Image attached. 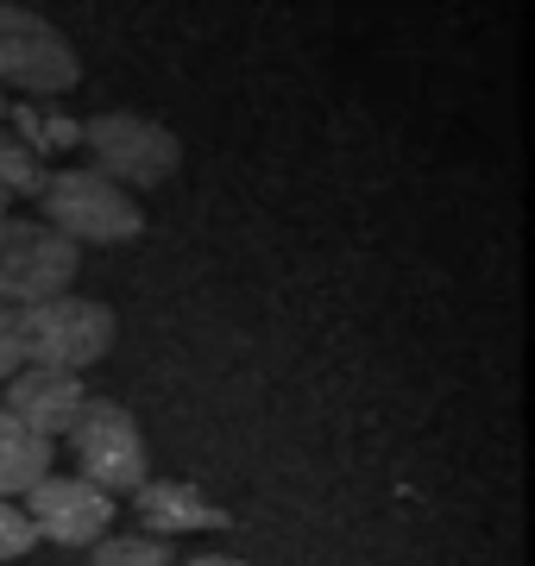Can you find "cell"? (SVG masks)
Instances as JSON below:
<instances>
[{
    "label": "cell",
    "mask_w": 535,
    "mask_h": 566,
    "mask_svg": "<svg viewBox=\"0 0 535 566\" xmlns=\"http://www.w3.org/2000/svg\"><path fill=\"white\" fill-rule=\"evenodd\" d=\"M39 208H44V227L63 233L76 252L83 245H120L145 233V214L133 202V189H114L95 170H51L39 189Z\"/></svg>",
    "instance_id": "obj_1"
},
{
    "label": "cell",
    "mask_w": 535,
    "mask_h": 566,
    "mask_svg": "<svg viewBox=\"0 0 535 566\" xmlns=\"http://www.w3.org/2000/svg\"><path fill=\"white\" fill-rule=\"evenodd\" d=\"M83 82V57L44 13L0 7V88H20L25 102H57Z\"/></svg>",
    "instance_id": "obj_2"
},
{
    "label": "cell",
    "mask_w": 535,
    "mask_h": 566,
    "mask_svg": "<svg viewBox=\"0 0 535 566\" xmlns=\"http://www.w3.org/2000/svg\"><path fill=\"white\" fill-rule=\"evenodd\" d=\"M20 346L25 365H44V371H83L114 346V308L88 303V296H51V303L20 308Z\"/></svg>",
    "instance_id": "obj_3"
},
{
    "label": "cell",
    "mask_w": 535,
    "mask_h": 566,
    "mask_svg": "<svg viewBox=\"0 0 535 566\" xmlns=\"http://www.w3.org/2000/svg\"><path fill=\"white\" fill-rule=\"evenodd\" d=\"M83 145L95 158V177H107L114 189H126V182L133 189H158L177 170V158H183L177 133L145 120V114H95V120H83Z\"/></svg>",
    "instance_id": "obj_4"
},
{
    "label": "cell",
    "mask_w": 535,
    "mask_h": 566,
    "mask_svg": "<svg viewBox=\"0 0 535 566\" xmlns=\"http://www.w3.org/2000/svg\"><path fill=\"white\" fill-rule=\"evenodd\" d=\"M76 259L83 252L44 221L0 214V308H32L63 296L70 277H76Z\"/></svg>",
    "instance_id": "obj_5"
},
{
    "label": "cell",
    "mask_w": 535,
    "mask_h": 566,
    "mask_svg": "<svg viewBox=\"0 0 535 566\" xmlns=\"http://www.w3.org/2000/svg\"><path fill=\"white\" fill-rule=\"evenodd\" d=\"M70 447H76V479H88L107 497L145 485V434L133 409L107 403V397L83 403V416L70 422Z\"/></svg>",
    "instance_id": "obj_6"
},
{
    "label": "cell",
    "mask_w": 535,
    "mask_h": 566,
    "mask_svg": "<svg viewBox=\"0 0 535 566\" xmlns=\"http://www.w3.org/2000/svg\"><path fill=\"white\" fill-rule=\"evenodd\" d=\"M25 523L57 547H88L102 542V528H114V497L88 479H39L25 491Z\"/></svg>",
    "instance_id": "obj_7"
},
{
    "label": "cell",
    "mask_w": 535,
    "mask_h": 566,
    "mask_svg": "<svg viewBox=\"0 0 535 566\" xmlns=\"http://www.w3.org/2000/svg\"><path fill=\"white\" fill-rule=\"evenodd\" d=\"M83 378H70V371H44V365H20L13 378H7V416L44 441H57L70 434V422L83 416Z\"/></svg>",
    "instance_id": "obj_8"
},
{
    "label": "cell",
    "mask_w": 535,
    "mask_h": 566,
    "mask_svg": "<svg viewBox=\"0 0 535 566\" xmlns=\"http://www.w3.org/2000/svg\"><path fill=\"white\" fill-rule=\"evenodd\" d=\"M133 504H139L145 528H151V542H165V535H196V528H227V510L208 504L189 479H145V485L133 491Z\"/></svg>",
    "instance_id": "obj_9"
},
{
    "label": "cell",
    "mask_w": 535,
    "mask_h": 566,
    "mask_svg": "<svg viewBox=\"0 0 535 566\" xmlns=\"http://www.w3.org/2000/svg\"><path fill=\"white\" fill-rule=\"evenodd\" d=\"M51 453H57V447L44 441V434L20 428L7 409H0V497H7V504L25 497L39 479H51Z\"/></svg>",
    "instance_id": "obj_10"
},
{
    "label": "cell",
    "mask_w": 535,
    "mask_h": 566,
    "mask_svg": "<svg viewBox=\"0 0 535 566\" xmlns=\"http://www.w3.org/2000/svg\"><path fill=\"white\" fill-rule=\"evenodd\" d=\"M7 133L32 151V158H51V151H76L83 145V120H70L44 102H7Z\"/></svg>",
    "instance_id": "obj_11"
},
{
    "label": "cell",
    "mask_w": 535,
    "mask_h": 566,
    "mask_svg": "<svg viewBox=\"0 0 535 566\" xmlns=\"http://www.w3.org/2000/svg\"><path fill=\"white\" fill-rule=\"evenodd\" d=\"M44 177H51V170H44V158H32V151H25L7 126H0V196H7V202H13V196H39Z\"/></svg>",
    "instance_id": "obj_12"
},
{
    "label": "cell",
    "mask_w": 535,
    "mask_h": 566,
    "mask_svg": "<svg viewBox=\"0 0 535 566\" xmlns=\"http://www.w3.org/2000/svg\"><path fill=\"white\" fill-rule=\"evenodd\" d=\"M95 566H170V547L151 535H114L95 547Z\"/></svg>",
    "instance_id": "obj_13"
},
{
    "label": "cell",
    "mask_w": 535,
    "mask_h": 566,
    "mask_svg": "<svg viewBox=\"0 0 535 566\" xmlns=\"http://www.w3.org/2000/svg\"><path fill=\"white\" fill-rule=\"evenodd\" d=\"M32 523H25V510L20 504H7L0 497V560H20V554H32Z\"/></svg>",
    "instance_id": "obj_14"
},
{
    "label": "cell",
    "mask_w": 535,
    "mask_h": 566,
    "mask_svg": "<svg viewBox=\"0 0 535 566\" xmlns=\"http://www.w3.org/2000/svg\"><path fill=\"white\" fill-rule=\"evenodd\" d=\"M25 365V346H20V308H0V385Z\"/></svg>",
    "instance_id": "obj_15"
},
{
    "label": "cell",
    "mask_w": 535,
    "mask_h": 566,
    "mask_svg": "<svg viewBox=\"0 0 535 566\" xmlns=\"http://www.w3.org/2000/svg\"><path fill=\"white\" fill-rule=\"evenodd\" d=\"M189 566H246V560H233V554H196Z\"/></svg>",
    "instance_id": "obj_16"
},
{
    "label": "cell",
    "mask_w": 535,
    "mask_h": 566,
    "mask_svg": "<svg viewBox=\"0 0 535 566\" xmlns=\"http://www.w3.org/2000/svg\"><path fill=\"white\" fill-rule=\"evenodd\" d=\"M0 126H7V88H0Z\"/></svg>",
    "instance_id": "obj_17"
},
{
    "label": "cell",
    "mask_w": 535,
    "mask_h": 566,
    "mask_svg": "<svg viewBox=\"0 0 535 566\" xmlns=\"http://www.w3.org/2000/svg\"><path fill=\"white\" fill-rule=\"evenodd\" d=\"M0 214H7V196H0Z\"/></svg>",
    "instance_id": "obj_18"
}]
</instances>
